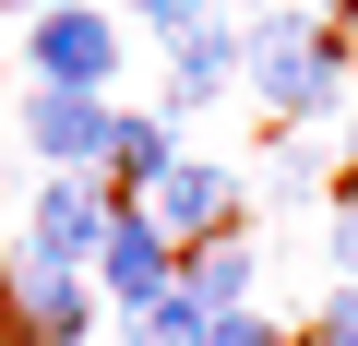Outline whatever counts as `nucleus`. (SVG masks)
Returning <instances> with one entry per match:
<instances>
[{"label":"nucleus","mask_w":358,"mask_h":346,"mask_svg":"<svg viewBox=\"0 0 358 346\" xmlns=\"http://www.w3.org/2000/svg\"><path fill=\"white\" fill-rule=\"evenodd\" d=\"M96 275H108V298H120V310H155V298H179V239H167L143 203H120V215H108V239H96Z\"/></svg>","instance_id":"3"},{"label":"nucleus","mask_w":358,"mask_h":346,"mask_svg":"<svg viewBox=\"0 0 358 346\" xmlns=\"http://www.w3.org/2000/svg\"><path fill=\"white\" fill-rule=\"evenodd\" d=\"M275 120H334V96H346V24H322V13H275V24H251V72H239Z\"/></svg>","instance_id":"1"},{"label":"nucleus","mask_w":358,"mask_h":346,"mask_svg":"<svg viewBox=\"0 0 358 346\" xmlns=\"http://www.w3.org/2000/svg\"><path fill=\"white\" fill-rule=\"evenodd\" d=\"M108 215H120V203H96V192L72 180V167H48V180L24 192V251L84 275V263H96V239H108Z\"/></svg>","instance_id":"4"},{"label":"nucleus","mask_w":358,"mask_h":346,"mask_svg":"<svg viewBox=\"0 0 358 346\" xmlns=\"http://www.w3.org/2000/svg\"><path fill=\"white\" fill-rule=\"evenodd\" d=\"M13 322H24L36 346H84L96 298H84V275H72V263H36V251H13Z\"/></svg>","instance_id":"7"},{"label":"nucleus","mask_w":358,"mask_h":346,"mask_svg":"<svg viewBox=\"0 0 358 346\" xmlns=\"http://www.w3.org/2000/svg\"><path fill=\"white\" fill-rule=\"evenodd\" d=\"M299 346H310V334H299Z\"/></svg>","instance_id":"21"},{"label":"nucleus","mask_w":358,"mask_h":346,"mask_svg":"<svg viewBox=\"0 0 358 346\" xmlns=\"http://www.w3.org/2000/svg\"><path fill=\"white\" fill-rule=\"evenodd\" d=\"M310 192H322L310 155H275V167H263V203H310Z\"/></svg>","instance_id":"14"},{"label":"nucleus","mask_w":358,"mask_h":346,"mask_svg":"<svg viewBox=\"0 0 358 346\" xmlns=\"http://www.w3.org/2000/svg\"><path fill=\"white\" fill-rule=\"evenodd\" d=\"M143 215H155L167 239H192V251H203V239H227V215H239V167H215V155H179L167 180L143 192Z\"/></svg>","instance_id":"6"},{"label":"nucleus","mask_w":358,"mask_h":346,"mask_svg":"<svg viewBox=\"0 0 358 346\" xmlns=\"http://www.w3.org/2000/svg\"><path fill=\"white\" fill-rule=\"evenodd\" d=\"M131 13H143V36H167V48H179L192 24H215V0H131Z\"/></svg>","instance_id":"12"},{"label":"nucleus","mask_w":358,"mask_h":346,"mask_svg":"<svg viewBox=\"0 0 358 346\" xmlns=\"http://www.w3.org/2000/svg\"><path fill=\"white\" fill-rule=\"evenodd\" d=\"M239 13H251V24H275V0H227V24H239Z\"/></svg>","instance_id":"18"},{"label":"nucleus","mask_w":358,"mask_h":346,"mask_svg":"<svg viewBox=\"0 0 358 346\" xmlns=\"http://www.w3.org/2000/svg\"><path fill=\"white\" fill-rule=\"evenodd\" d=\"M24 60H36V84L108 96V84H120V24H108V13H84V0H48V13L24 24Z\"/></svg>","instance_id":"2"},{"label":"nucleus","mask_w":358,"mask_h":346,"mask_svg":"<svg viewBox=\"0 0 358 346\" xmlns=\"http://www.w3.org/2000/svg\"><path fill=\"white\" fill-rule=\"evenodd\" d=\"M334 203H358V131H346V180H334Z\"/></svg>","instance_id":"17"},{"label":"nucleus","mask_w":358,"mask_h":346,"mask_svg":"<svg viewBox=\"0 0 358 346\" xmlns=\"http://www.w3.org/2000/svg\"><path fill=\"white\" fill-rule=\"evenodd\" d=\"M310 346H358V287H322V310H310Z\"/></svg>","instance_id":"13"},{"label":"nucleus","mask_w":358,"mask_h":346,"mask_svg":"<svg viewBox=\"0 0 358 346\" xmlns=\"http://www.w3.org/2000/svg\"><path fill=\"white\" fill-rule=\"evenodd\" d=\"M251 275H263V251H251V227H227V239H203L192 263H179V298H192L203 322H227V310H251Z\"/></svg>","instance_id":"9"},{"label":"nucleus","mask_w":358,"mask_h":346,"mask_svg":"<svg viewBox=\"0 0 358 346\" xmlns=\"http://www.w3.org/2000/svg\"><path fill=\"white\" fill-rule=\"evenodd\" d=\"M179 167V131H167V108H143V120H108V180H120V203L131 192H155Z\"/></svg>","instance_id":"10"},{"label":"nucleus","mask_w":358,"mask_h":346,"mask_svg":"<svg viewBox=\"0 0 358 346\" xmlns=\"http://www.w3.org/2000/svg\"><path fill=\"white\" fill-rule=\"evenodd\" d=\"M108 96H72V84H24V143L36 167H108Z\"/></svg>","instance_id":"5"},{"label":"nucleus","mask_w":358,"mask_h":346,"mask_svg":"<svg viewBox=\"0 0 358 346\" xmlns=\"http://www.w3.org/2000/svg\"><path fill=\"white\" fill-rule=\"evenodd\" d=\"M203 346H287V334H275V322H263V310H227V322H215V334H203Z\"/></svg>","instance_id":"15"},{"label":"nucleus","mask_w":358,"mask_h":346,"mask_svg":"<svg viewBox=\"0 0 358 346\" xmlns=\"http://www.w3.org/2000/svg\"><path fill=\"white\" fill-rule=\"evenodd\" d=\"M322 24H358V0H322Z\"/></svg>","instance_id":"19"},{"label":"nucleus","mask_w":358,"mask_h":346,"mask_svg":"<svg viewBox=\"0 0 358 346\" xmlns=\"http://www.w3.org/2000/svg\"><path fill=\"white\" fill-rule=\"evenodd\" d=\"M0 13H24V24H36V13H48V0H0Z\"/></svg>","instance_id":"20"},{"label":"nucleus","mask_w":358,"mask_h":346,"mask_svg":"<svg viewBox=\"0 0 358 346\" xmlns=\"http://www.w3.org/2000/svg\"><path fill=\"white\" fill-rule=\"evenodd\" d=\"M334 275L358 287V203H334Z\"/></svg>","instance_id":"16"},{"label":"nucleus","mask_w":358,"mask_h":346,"mask_svg":"<svg viewBox=\"0 0 358 346\" xmlns=\"http://www.w3.org/2000/svg\"><path fill=\"white\" fill-rule=\"evenodd\" d=\"M120 322H131V346H203V334H215L192 298H155V310H120Z\"/></svg>","instance_id":"11"},{"label":"nucleus","mask_w":358,"mask_h":346,"mask_svg":"<svg viewBox=\"0 0 358 346\" xmlns=\"http://www.w3.org/2000/svg\"><path fill=\"white\" fill-rule=\"evenodd\" d=\"M227 72H251V36L215 13V24L179 36V60H167V120H179V108H215V96H227Z\"/></svg>","instance_id":"8"}]
</instances>
